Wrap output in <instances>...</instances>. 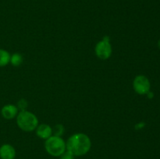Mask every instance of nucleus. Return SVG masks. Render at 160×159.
Instances as JSON below:
<instances>
[{
	"instance_id": "1",
	"label": "nucleus",
	"mask_w": 160,
	"mask_h": 159,
	"mask_svg": "<svg viewBox=\"0 0 160 159\" xmlns=\"http://www.w3.org/2000/svg\"><path fill=\"white\" fill-rule=\"evenodd\" d=\"M92 142L88 136L84 133H75L68 139L66 147L68 152L73 156H82L91 149Z\"/></svg>"
},
{
	"instance_id": "2",
	"label": "nucleus",
	"mask_w": 160,
	"mask_h": 159,
	"mask_svg": "<svg viewBox=\"0 0 160 159\" xmlns=\"http://www.w3.org/2000/svg\"><path fill=\"white\" fill-rule=\"evenodd\" d=\"M17 126L25 132H32L38 126V119L34 114L28 111H21L17 114Z\"/></svg>"
},
{
	"instance_id": "3",
	"label": "nucleus",
	"mask_w": 160,
	"mask_h": 159,
	"mask_svg": "<svg viewBox=\"0 0 160 159\" xmlns=\"http://www.w3.org/2000/svg\"><path fill=\"white\" fill-rule=\"evenodd\" d=\"M45 147L47 152L53 157H59L67 149L63 139L56 136H51L45 140Z\"/></svg>"
},
{
	"instance_id": "4",
	"label": "nucleus",
	"mask_w": 160,
	"mask_h": 159,
	"mask_svg": "<svg viewBox=\"0 0 160 159\" xmlns=\"http://www.w3.org/2000/svg\"><path fill=\"white\" fill-rule=\"evenodd\" d=\"M133 87L134 91L140 95L147 94L150 91L151 84L148 77L143 75H139L134 78L133 81Z\"/></svg>"
},
{
	"instance_id": "5",
	"label": "nucleus",
	"mask_w": 160,
	"mask_h": 159,
	"mask_svg": "<svg viewBox=\"0 0 160 159\" xmlns=\"http://www.w3.org/2000/svg\"><path fill=\"white\" fill-rule=\"evenodd\" d=\"M95 54L100 59L106 60L109 59L112 54V46L109 41L102 40L98 42L95 46Z\"/></svg>"
},
{
	"instance_id": "6",
	"label": "nucleus",
	"mask_w": 160,
	"mask_h": 159,
	"mask_svg": "<svg viewBox=\"0 0 160 159\" xmlns=\"http://www.w3.org/2000/svg\"><path fill=\"white\" fill-rule=\"evenodd\" d=\"M2 116L6 119H12L18 114V108L14 104H6L1 109Z\"/></svg>"
},
{
	"instance_id": "7",
	"label": "nucleus",
	"mask_w": 160,
	"mask_h": 159,
	"mask_svg": "<svg viewBox=\"0 0 160 159\" xmlns=\"http://www.w3.org/2000/svg\"><path fill=\"white\" fill-rule=\"evenodd\" d=\"M16 157L15 148L10 144L5 143L0 147V158L14 159Z\"/></svg>"
},
{
	"instance_id": "8",
	"label": "nucleus",
	"mask_w": 160,
	"mask_h": 159,
	"mask_svg": "<svg viewBox=\"0 0 160 159\" xmlns=\"http://www.w3.org/2000/svg\"><path fill=\"white\" fill-rule=\"evenodd\" d=\"M36 134L39 138L47 140L52 135V129L47 124H41L36 128Z\"/></svg>"
},
{
	"instance_id": "9",
	"label": "nucleus",
	"mask_w": 160,
	"mask_h": 159,
	"mask_svg": "<svg viewBox=\"0 0 160 159\" xmlns=\"http://www.w3.org/2000/svg\"><path fill=\"white\" fill-rule=\"evenodd\" d=\"M11 55L7 51L0 48V67L7 65L10 62Z\"/></svg>"
},
{
	"instance_id": "10",
	"label": "nucleus",
	"mask_w": 160,
	"mask_h": 159,
	"mask_svg": "<svg viewBox=\"0 0 160 159\" xmlns=\"http://www.w3.org/2000/svg\"><path fill=\"white\" fill-rule=\"evenodd\" d=\"M10 62L13 66H19L23 62V56L20 53H14L10 56Z\"/></svg>"
},
{
	"instance_id": "11",
	"label": "nucleus",
	"mask_w": 160,
	"mask_h": 159,
	"mask_svg": "<svg viewBox=\"0 0 160 159\" xmlns=\"http://www.w3.org/2000/svg\"><path fill=\"white\" fill-rule=\"evenodd\" d=\"M52 132H54V136H56V137H60V136H62L64 132V128L62 126V125H56L54 127V129H52Z\"/></svg>"
},
{
	"instance_id": "12",
	"label": "nucleus",
	"mask_w": 160,
	"mask_h": 159,
	"mask_svg": "<svg viewBox=\"0 0 160 159\" xmlns=\"http://www.w3.org/2000/svg\"><path fill=\"white\" fill-rule=\"evenodd\" d=\"M17 107L18 108V110H20V112L21 111H26L27 108H28V101L25 99H23V98H22V99H20L17 102Z\"/></svg>"
},
{
	"instance_id": "13",
	"label": "nucleus",
	"mask_w": 160,
	"mask_h": 159,
	"mask_svg": "<svg viewBox=\"0 0 160 159\" xmlns=\"http://www.w3.org/2000/svg\"><path fill=\"white\" fill-rule=\"evenodd\" d=\"M61 159H73V155L70 154V152H68V151H67V152L65 151L61 155Z\"/></svg>"
},
{
	"instance_id": "14",
	"label": "nucleus",
	"mask_w": 160,
	"mask_h": 159,
	"mask_svg": "<svg viewBox=\"0 0 160 159\" xmlns=\"http://www.w3.org/2000/svg\"><path fill=\"white\" fill-rule=\"evenodd\" d=\"M158 47H159V48L160 49V39L158 41Z\"/></svg>"
}]
</instances>
